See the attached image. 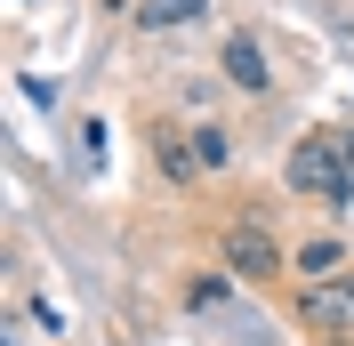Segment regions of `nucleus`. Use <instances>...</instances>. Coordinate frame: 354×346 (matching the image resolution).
<instances>
[{"label":"nucleus","mask_w":354,"mask_h":346,"mask_svg":"<svg viewBox=\"0 0 354 346\" xmlns=\"http://www.w3.org/2000/svg\"><path fill=\"white\" fill-rule=\"evenodd\" d=\"M282 177H290V194L322 201V210H346V201H354V177H346L338 137H298V145H290V161H282Z\"/></svg>","instance_id":"nucleus-1"},{"label":"nucleus","mask_w":354,"mask_h":346,"mask_svg":"<svg viewBox=\"0 0 354 346\" xmlns=\"http://www.w3.org/2000/svg\"><path fill=\"white\" fill-rule=\"evenodd\" d=\"M338 153H346V177H354V129H346V137H338Z\"/></svg>","instance_id":"nucleus-9"},{"label":"nucleus","mask_w":354,"mask_h":346,"mask_svg":"<svg viewBox=\"0 0 354 346\" xmlns=\"http://www.w3.org/2000/svg\"><path fill=\"white\" fill-rule=\"evenodd\" d=\"M153 161H161V177H169V185H194L201 177V153H194V137H177V121H153Z\"/></svg>","instance_id":"nucleus-5"},{"label":"nucleus","mask_w":354,"mask_h":346,"mask_svg":"<svg viewBox=\"0 0 354 346\" xmlns=\"http://www.w3.org/2000/svg\"><path fill=\"white\" fill-rule=\"evenodd\" d=\"M298 322H306L314 338H338V346H346V338H354V274H338V282H306Z\"/></svg>","instance_id":"nucleus-2"},{"label":"nucleus","mask_w":354,"mask_h":346,"mask_svg":"<svg viewBox=\"0 0 354 346\" xmlns=\"http://www.w3.org/2000/svg\"><path fill=\"white\" fill-rule=\"evenodd\" d=\"M290 266L314 274V282H338V274H346V242H330V234H322V242H298V258H290Z\"/></svg>","instance_id":"nucleus-6"},{"label":"nucleus","mask_w":354,"mask_h":346,"mask_svg":"<svg viewBox=\"0 0 354 346\" xmlns=\"http://www.w3.org/2000/svg\"><path fill=\"white\" fill-rule=\"evenodd\" d=\"M194 153H201V170H225V161H234V137H225L218 121H201V129H194Z\"/></svg>","instance_id":"nucleus-8"},{"label":"nucleus","mask_w":354,"mask_h":346,"mask_svg":"<svg viewBox=\"0 0 354 346\" xmlns=\"http://www.w3.org/2000/svg\"><path fill=\"white\" fill-rule=\"evenodd\" d=\"M225 274H242V282H274V274H282L274 234H266V226H225Z\"/></svg>","instance_id":"nucleus-3"},{"label":"nucleus","mask_w":354,"mask_h":346,"mask_svg":"<svg viewBox=\"0 0 354 346\" xmlns=\"http://www.w3.org/2000/svg\"><path fill=\"white\" fill-rule=\"evenodd\" d=\"M201 0H145L137 8V33H177V24H194Z\"/></svg>","instance_id":"nucleus-7"},{"label":"nucleus","mask_w":354,"mask_h":346,"mask_svg":"<svg viewBox=\"0 0 354 346\" xmlns=\"http://www.w3.org/2000/svg\"><path fill=\"white\" fill-rule=\"evenodd\" d=\"M113 8H121V0H113Z\"/></svg>","instance_id":"nucleus-10"},{"label":"nucleus","mask_w":354,"mask_h":346,"mask_svg":"<svg viewBox=\"0 0 354 346\" xmlns=\"http://www.w3.org/2000/svg\"><path fill=\"white\" fill-rule=\"evenodd\" d=\"M218 65H225V81L242 89V97H266V89H274V65H266V48L250 41V33H234V41H225Z\"/></svg>","instance_id":"nucleus-4"}]
</instances>
